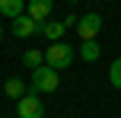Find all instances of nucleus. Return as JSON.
Masks as SVG:
<instances>
[{"mask_svg":"<svg viewBox=\"0 0 121 118\" xmlns=\"http://www.w3.org/2000/svg\"><path fill=\"white\" fill-rule=\"evenodd\" d=\"M38 29H42V26H38L35 19H29L26 13H22L19 19H13V35H19V38H32V35H38Z\"/></svg>","mask_w":121,"mask_h":118,"instance_id":"6","label":"nucleus"},{"mask_svg":"<svg viewBox=\"0 0 121 118\" xmlns=\"http://www.w3.org/2000/svg\"><path fill=\"white\" fill-rule=\"evenodd\" d=\"M57 86H60V77H57V70L48 67V64H42L38 70H32V93H35V96L54 93Z\"/></svg>","mask_w":121,"mask_h":118,"instance_id":"1","label":"nucleus"},{"mask_svg":"<svg viewBox=\"0 0 121 118\" xmlns=\"http://www.w3.org/2000/svg\"><path fill=\"white\" fill-rule=\"evenodd\" d=\"M70 61H73V48H70V45H64V42L51 45V48L45 51V64H48L51 70H64V67H70Z\"/></svg>","mask_w":121,"mask_h":118,"instance_id":"2","label":"nucleus"},{"mask_svg":"<svg viewBox=\"0 0 121 118\" xmlns=\"http://www.w3.org/2000/svg\"><path fill=\"white\" fill-rule=\"evenodd\" d=\"M22 64H26V67H29V70H38V67H42V64H45V54H42V51H38V48H29V51H26V54H22Z\"/></svg>","mask_w":121,"mask_h":118,"instance_id":"11","label":"nucleus"},{"mask_svg":"<svg viewBox=\"0 0 121 118\" xmlns=\"http://www.w3.org/2000/svg\"><path fill=\"white\" fill-rule=\"evenodd\" d=\"M0 38H3V29H0Z\"/></svg>","mask_w":121,"mask_h":118,"instance_id":"14","label":"nucleus"},{"mask_svg":"<svg viewBox=\"0 0 121 118\" xmlns=\"http://www.w3.org/2000/svg\"><path fill=\"white\" fill-rule=\"evenodd\" d=\"M99 29H102V16H99L96 10L86 13V16H80V22H77V35L83 38V42H92V38L99 35Z\"/></svg>","mask_w":121,"mask_h":118,"instance_id":"3","label":"nucleus"},{"mask_svg":"<svg viewBox=\"0 0 121 118\" xmlns=\"http://www.w3.org/2000/svg\"><path fill=\"white\" fill-rule=\"evenodd\" d=\"M0 13L6 19H19L26 13V0H0Z\"/></svg>","mask_w":121,"mask_h":118,"instance_id":"8","label":"nucleus"},{"mask_svg":"<svg viewBox=\"0 0 121 118\" xmlns=\"http://www.w3.org/2000/svg\"><path fill=\"white\" fill-rule=\"evenodd\" d=\"M64 32H67V29H64V22H54V19H48V22H45L42 29H38V35H45V38H48L51 45H57Z\"/></svg>","mask_w":121,"mask_h":118,"instance_id":"7","label":"nucleus"},{"mask_svg":"<svg viewBox=\"0 0 121 118\" xmlns=\"http://www.w3.org/2000/svg\"><path fill=\"white\" fill-rule=\"evenodd\" d=\"M51 10H54V0H26V16H29V19H35L38 26H45V22H48Z\"/></svg>","mask_w":121,"mask_h":118,"instance_id":"4","label":"nucleus"},{"mask_svg":"<svg viewBox=\"0 0 121 118\" xmlns=\"http://www.w3.org/2000/svg\"><path fill=\"white\" fill-rule=\"evenodd\" d=\"M19 118H45V105H42V99H38L35 93H26L22 99H19Z\"/></svg>","mask_w":121,"mask_h":118,"instance_id":"5","label":"nucleus"},{"mask_svg":"<svg viewBox=\"0 0 121 118\" xmlns=\"http://www.w3.org/2000/svg\"><path fill=\"white\" fill-rule=\"evenodd\" d=\"M70 3H77V0H70Z\"/></svg>","mask_w":121,"mask_h":118,"instance_id":"15","label":"nucleus"},{"mask_svg":"<svg viewBox=\"0 0 121 118\" xmlns=\"http://www.w3.org/2000/svg\"><path fill=\"white\" fill-rule=\"evenodd\" d=\"M99 54H102V48H99V42H96V38L80 45V57H83V61H99Z\"/></svg>","mask_w":121,"mask_h":118,"instance_id":"10","label":"nucleus"},{"mask_svg":"<svg viewBox=\"0 0 121 118\" xmlns=\"http://www.w3.org/2000/svg\"><path fill=\"white\" fill-rule=\"evenodd\" d=\"M77 22H80V19H77V16H73V13H70V16H67V19H64V29H70V26H77Z\"/></svg>","mask_w":121,"mask_h":118,"instance_id":"13","label":"nucleus"},{"mask_svg":"<svg viewBox=\"0 0 121 118\" xmlns=\"http://www.w3.org/2000/svg\"><path fill=\"white\" fill-rule=\"evenodd\" d=\"M3 93L10 96V99H16V102H19V99L26 96V83L19 80V77H10V80L3 83Z\"/></svg>","mask_w":121,"mask_h":118,"instance_id":"9","label":"nucleus"},{"mask_svg":"<svg viewBox=\"0 0 121 118\" xmlns=\"http://www.w3.org/2000/svg\"><path fill=\"white\" fill-rule=\"evenodd\" d=\"M108 80H112V86L121 89V57H118V61H112V67H108Z\"/></svg>","mask_w":121,"mask_h":118,"instance_id":"12","label":"nucleus"}]
</instances>
